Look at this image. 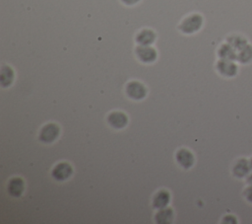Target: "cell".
I'll use <instances>...</instances> for the list:
<instances>
[{
  "label": "cell",
  "instance_id": "obj_1",
  "mask_svg": "<svg viewBox=\"0 0 252 224\" xmlns=\"http://www.w3.org/2000/svg\"><path fill=\"white\" fill-rule=\"evenodd\" d=\"M204 23V19L200 14H192L186 17L180 24L179 29L182 33L190 35L198 32Z\"/></svg>",
  "mask_w": 252,
  "mask_h": 224
},
{
  "label": "cell",
  "instance_id": "obj_2",
  "mask_svg": "<svg viewBox=\"0 0 252 224\" xmlns=\"http://www.w3.org/2000/svg\"><path fill=\"white\" fill-rule=\"evenodd\" d=\"M216 70L224 78H233L238 74V65L235 60L220 58L216 63Z\"/></svg>",
  "mask_w": 252,
  "mask_h": 224
},
{
  "label": "cell",
  "instance_id": "obj_3",
  "mask_svg": "<svg viewBox=\"0 0 252 224\" xmlns=\"http://www.w3.org/2000/svg\"><path fill=\"white\" fill-rule=\"evenodd\" d=\"M231 172L233 177L236 179H246L247 176L252 172L249 159L245 157H240L236 159L232 165Z\"/></svg>",
  "mask_w": 252,
  "mask_h": 224
},
{
  "label": "cell",
  "instance_id": "obj_4",
  "mask_svg": "<svg viewBox=\"0 0 252 224\" xmlns=\"http://www.w3.org/2000/svg\"><path fill=\"white\" fill-rule=\"evenodd\" d=\"M60 128L55 123H47L45 124L39 132V140L44 143L53 142L59 135Z\"/></svg>",
  "mask_w": 252,
  "mask_h": 224
},
{
  "label": "cell",
  "instance_id": "obj_5",
  "mask_svg": "<svg viewBox=\"0 0 252 224\" xmlns=\"http://www.w3.org/2000/svg\"><path fill=\"white\" fill-rule=\"evenodd\" d=\"M136 55L142 62L152 63L157 59L158 53L151 45H139L135 49Z\"/></svg>",
  "mask_w": 252,
  "mask_h": 224
},
{
  "label": "cell",
  "instance_id": "obj_6",
  "mask_svg": "<svg viewBox=\"0 0 252 224\" xmlns=\"http://www.w3.org/2000/svg\"><path fill=\"white\" fill-rule=\"evenodd\" d=\"M126 93L128 97L133 100H142L145 98L147 90L142 83L138 81H132L127 84Z\"/></svg>",
  "mask_w": 252,
  "mask_h": 224
},
{
  "label": "cell",
  "instance_id": "obj_7",
  "mask_svg": "<svg viewBox=\"0 0 252 224\" xmlns=\"http://www.w3.org/2000/svg\"><path fill=\"white\" fill-rule=\"evenodd\" d=\"M72 173H73V169H72L71 165L66 162H63V163L57 164L53 168L51 175H52L53 179L61 182V181H65L68 178H70Z\"/></svg>",
  "mask_w": 252,
  "mask_h": 224
},
{
  "label": "cell",
  "instance_id": "obj_8",
  "mask_svg": "<svg viewBox=\"0 0 252 224\" xmlns=\"http://www.w3.org/2000/svg\"><path fill=\"white\" fill-rule=\"evenodd\" d=\"M176 161L184 169H189L194 164V155L191 151L181 148L176 152Z\"/></svg>",
  "mask_w": 252,
  "mask_h": 224
},
{
  "label": "cell",
  "instance_id": "obj_9",
  "mask_svg": "<svg viewBox=\"0 0 252 224\" xmlns=\"http://www.w3.org/2000/svg\"><path fill=\"white\" fill-rule=\"evenodd\" d=\"M107 122L114 128L120 129L126 126L128 122L127 115L121 112H113L107 116Z\"/></svg>",
  "mask_w": 252,
  "mask_h": 224
},
{
  "label": "cell",
  "instance_id": "obj_10",
  "mask_svg": "<svg viewBox=\"0 0 252 224\" xmlns=\"http://www.w3.org/2000/svg\"><path fill=\"white\" fill-rule=\"evenodd\" d=\"M25 189V183L21 178H13L9 181L7 190L11 196L19 197L22 195Z\"/></svg>",
  "mask_w": 252,
  "mask_h": 224
},
{
  "label": "cell",
  "instance_id": "obj_11",
  "mask_svg": "<svg viewBox=\"0 0 252 224\" xmlns=\"http://www.w3.org/2000/svg\"><path fill=\"white\" fill-rule=\"evenodd\" d=\"M218 56L220 59H229V60H235L236 61V55H237V50L231 46L228 42H223L221 43L218 50H217Z\"/></svg>",
  "mask_w": 252,
  "mask_h": 224
},
{
  "label": "cell",
  "instance_id": "obj_12",
  "mask_svg": "<svg viewBox=\"0 0 252 224\" xmlns=\"http://www.w3.org/2000/svg\"><path fill=\"white\" fill-rule=\"evenodd\" d=\"M236 61L242 65H247L252 62V44L250 42L237 50Z\"/></svg>",
  "mask_w": 252,
  "mask_h": 224
},
{
  "label": "cell",
  "instance_id": "obj_13",
  "mask_svg": "<svg viewBox=\"0 0 252 224\" xmlns=\"http://www.w3.org/2000/svg\"><path fill=\"white\" fill-rule=\"evenodd\" d=\"M156 39V34L149 29L140 31L136 36V41L139 45H151Z\"/></svg>",
  "mask_w": 252,
  "mask_h": 224
},
{
  "label": "cell",
  "instance_id": "obj_14",
  "mask_svg": "<svg viewBox=\"0 0 252 224\" xmlns=\"http://www.w3.org/2000/svg\"><path fill=\"white\" fill-rule=\"evenodd\" d=\"M169 199H170L169 192L167 190L161 189L154 195V197H153V206L155 208H158V209L166 207L167 203L169 202Z\"/></svg>",
  "mask_w": 252,
  "mask_h": 224
},
{
  "label": "cell",
  "instance_id": "obj_15",
  "mask_svg": "<svg viewBox=\"0 0 252 224\" xmlns=\"http://www.w3.org/2000/svg\"><path fill=\"white\" fill-rule=\"evenodd\" d=\"M225 41L233 46L236 50H239L249 42L247 37L241 34H230L226 37Z\"/></svg>",
  "mask_w": 252,
  "mask_h": 224
},
{
  "label": "cell",
  "instance_id": "obj_16",
  "mask_svg": "<svg viewBox=\"0 0 252 224\" xmlns=\"http://www.w3.org/2000/svg\"><path fill=\"white\" fill-rule=\"evenodd\" d=\"M14 79V72L11 67L9 66H3L1 69V75H0V82L3 87L10 86Z\"/></svg>",
  "mask_w": 252,
  "mask_h": 224
},
{
  "label": "cell",
  "instance_id": "obj_17",
  "mask_svg": "<svg viewBox=\"0 0 252 224\" xmlns=\"http://www.w3.org/2000/svg\"><path fill=\"white\" fill-rule=\"evenodd\" d=\"M156 222L158 223H169L173 218V212L170 208H160L156 214Z\"/></svg>",
  "mask_w": 252,
  "mask_h": 224
},
{
  "label": "cell",
  "instance_id": "obj_18",
  "mask_svg": "<svg viewBox=\"0 0 252 224\" xmlns=\"http://www.w3.org/2000/svg\"><path fill=\"white\" fill-rule=\"evenodd\" d=\"M242 195H243L244 199H245L248 203L252 204V185H247V186L243 188V190H242Z\"/></svg>",
  "mask_w": 252,
  "mask_h": 224
},
{
  "label": "cell",
  "instance_id": "obj_19",
  "mask_svg": "<svg viewBox=\"0 0 252 224\" xmlns=\"http://www.w3.org/2000/svg\"><path fill=\"white\" fill-rule=\"evenodd\" d=\"M221 223H229V224H235V223H238V220H237V217L232 215V214H227L225 215L222 220H221Z\"/></svg>",
  "mask_w": 252,
  "mask_h": 224
},
{
  "label": "cell",
  "instance_id": "obj_20",
  "mask_svg": "<svg viewBox=\"0 0 252 224\" xmlns=\"http://www.w3.org/2000/svg\"><path fill=\"white\" fill-rule=\"evenodd\" d=\"M124 4L126 5H134L136 3H138L140 0H121Z\"/></svg>",
  "mask_w": 252,
  "mask_h": 224
},
{
  "label": "cell",
  "instance_id": "obj_21",
  "mask_svg": "<svg viewBox=\"0 0 252 224\" xmlns=\"http://www.w3.org/2000/svg\"><path fill=\"white\" fill-rule=\"evenodd\" d=\"M245 182L247 185H252V172L247 176V178L245 179Z\"/></svg>",
  "mask_w": 252,
  "mask_h": 224
},
{
  "label": "cell",
  "instance_id": "obj_22",
  "mask_svg": "<svg viewBox=\"0 0 252 224\" xmlns=\"http://www.w3.org/2000/svg\"><path fill=\"white\" fill-rule=\"evenodd\" d=\"M249 161H250V165H251V170H252V157L249 159Z\"/></svg>",
  "mask_w": 252,
  "mask_h": 224
}]
</instances>
